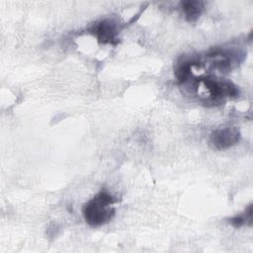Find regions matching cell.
<instances>
[{
    "instance_id": "obj_2",
    "label": "cell",
    "mask_w": 253,
    "mask_h": 253,
    "mask_svg": "<svg viewBox=\"0 0 253 253\" xmlns=\"http://www.w3.org/2000/svg\"><path fill=\"white\" fill-rule=\"evenodd\" d=\"M198 82L202 83L204 87L209 91L210 96L206 100V103H219L225 98L236 97L239 94L237 86L227 80H221L209 76L200 79Z\"/></svg>"
},
{
    "instance_id": "obj_6",
    "label": "cell",
    "mask_w": 253,
    "mask_h": 253,
    "mask_svg": "<svg viewBox=\"0 0 253 253\" xmlns=\"http://www.w3.org/2000/svg\"><path fill=\"white\" fill-rule=\"evenodd\" d=\"M247 222L249 223V225H251V223H252V206L251 205L248 206V208L245 210L244 213L235 215L229 219V223L235 228L241 227L242 225H244Z\"/></svg>"
},
{
    "instance_id": "obj_1",
    "label": "cell",
    "mask_w": 253,
    "mask_h": 253,
    "mask_svg": "<svg viewBox=\"0 0 253 253\" xmlns=\"http://www.w3.org/2000/svg\"><path fill=\"white\" fill-rule=\"evenodd\" d=\"M118 201L107 191H100L84 204L82 212L85 221L93 227H99L109 222L115 215L114 205Z\"/></svg>"
},
{
    "instance_id": "obj_3",
    "label": "cell",
    "mask_w": 253,
    "mask_h": 253,
    "mask_svg": "<svg viewBox=\"0 0 253 253\" xmlns=\"http://www.w3.org/2000/svg\"><path fill=\"white\" fill-rule=\"evenodd\" d=\"M88 31L90 34L96 37L99 42L111 44L118 42V26L117 23L112 19H103L96 22L88 29Z\"/></svg>"
},
{
    "instance_id": "obj_4",
    "label": "cell",
    "mask_w": 253,
    "mask_h": 253,
    "mask_svg": "<svg viewBox=\"0 0 253 253\" xmlns=\"http://www.w3.org/2000/svg\"><path fill=\"white\" fill-rule=\"evenodd\" d=\"M240 138L239 131L234 127L215 129L210 136V144L216 150H225L235 145Z\"/></svg>"
},
{
    "instance_id": "obj_5",
    "label": "cell",
    "mask_w": 253,
    "mask_h": 253,
    "mask_svg": "<svg viewBox=\"0 0 253 253\" xmlns=\"http://www.w3.org/2000/svg\"><path fill=\"white\" fill-rule=\"evenodd\" d=\"M180 8L187 22H196L204 11V3L202 1L187 0L180 3Z\"/></svg>"
}]
</instances>
